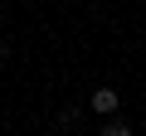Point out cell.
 I'll return each mask as SVG.
<instances>
[{
  "mask_svg": "<svg viewBox=\"0 0 146 136\" xmlns=\"http://www.w3.org/2000/svg\"><path fill=\"white\" fill-rule=\"evenodd\" d=\"M93 112H98V117H112V112H117V88H98V92H93Z\"/></svg>",
  "mask_w": 146,
  "mask_h": 136,
  "instance_id": "obj_1",
  "label": "cell"
},
{
  "mask_svg": "<svg viewBox=\"0 0 146 136\" xmlns=\"http://www.w3.org/2000/svg\"><path fill=\"white\" fill-rule=\"evenodd\" d=\"M102 136H131V126H127V121H122V117H112V121H107V126H102Z\"/></svg>",
  "mask_w": 146,
  "mask_h": 136,
  "instance_id": "obj_2",
  "label": "cell"
},
{
  "mask_svg": "<svg viewBox=\"0 0 146 136\" xmlns=\"http://www.w3.org/2000/svg\"><path fill=\"white\" fill-rule=\"evenodd\" d=\"M5 53H10V44H5V39H0V58H5Z\"/></svg>",
  "mask_w": 146,
  "mask_h": 136,
  "instance_id": "obj_3",
  "label": "cell"
}]
</instances>
